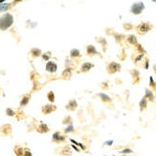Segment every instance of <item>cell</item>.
<instances>
[{
	"mask_svg": "<svg viewBox=\"0 0 156 156\" xmlns=\"http://www.w3.org/2000/svg\"><path fill=\"white\" fill-rule=\"evenodd\" d=\"M153 28V25L150 22H142L139 25L135 26V30L136 32V34L140 35V36H144L146 35L148 32H150Z\"/></svg>",
	"mask_w": 156,
	"mask_h": 156,
	"instance_id": "cell-1",
	"label": "cell"
},
{
	"mask_svg": "<svg viewBox=\"0 0 156 156\" xmlns=\"http://www.w3.org/2000/svg\"><path fill=\"white\" fill-rule=\"evenodd\" d=\"M13 24V17L11 14L6 13L3 16L0 17V30L5 31L9 28Z\"/></svg>",
	"mask_w": 156,
	"mask_h": 156,
	"instance_id": "cell-2",
	"label": "cell"
},
{
	"mask_svg": "<svg viewBox=\"0 0 156 156\" xmlns=\"http://www.w3.org/2000/svg\"><path fill=\"white\" fill-rule=\"evenodd\" d=\"M145 8H146L145 4L142 1H137L131 5L130 12L134 14V15H140V14H142V12L144 11Z\"/></svg>",
	"mask_w": 156,
	"mask_h": 156,
	"instance_id": "cell-3",
	"label": "cell"
},
{
	"mask_svg": "<svg viewBox=\"0 0 156 156\" xmlns=\"http://www.w3.org/2000/svg\"><path fill=\"white\" fill-rule=\"evenodd\" d=\"M121 70H122V65L115 61L109 62L107 66V72L108 74H115L121 72Z\"/></svg>",
	"mask_w": 156,
	"mask_h": 156,
	"instance_id": "cell-4",
	"label": "cell"
},
{
	"mask_svg": "<svg viewBox=\"0 0 156 156\" xmlns=\"http://www.w3.org/2000/svg\"><path fill=\"white\" fill-rule=\"evenodd\" d=\"M129 73L131 74L133 84L134 85L139 84V82H140V73H139V70L137 69H132V70H129Z\"/></svg>",
	"mask_w": 156,
	"mask_h": 156,
	"instance_id": "cell-5",
	"label": "cell"
},
{
	"mask_svg": "<svg viewBox=\"0 0 156 156\" xmlns=\"http://www.w3.org/2000/svg\"><path fill=\"white\" fill-rule=\"evenodd\" d=\"M113 37H114V40L116 41L117 44H120V45H123V44L125 42V39H126V36L122 34V33H118V32H114L113 33Z\"/></svg>",
	"mask_w": 156,
	"mask_h": 156,
	"instance_id": "cell-6",
	"label": "cell"
},
{
	"mask_svg": "<svg viewBox=\"0 0 156 156\" xmlns=\"http://www.w3.org/2000/svg\"><path fill=\"white\" fill-rule=\"evenodd\" d=\"M125 42L126 44H128L132 46H136L137 44H138V40H137V38L136 36H135L134 34H129L126 36V39H125Z\"/></svg>",
	"mask_w": 156,
	"mask_h": 156,
	"instance_id": "cell-7",
	"label": "cell"
},
{
	"mask_svg": "<svg viewBox=\"0 0 156 156\" xmlns=\"http://www.w3.org/2000/svg\"><path fill=\"white\" fill-rule=\"evenodd\" d=\"M137 53V52H136ZM145 58V54H141V53H137L136 55H135V58L134 56H132V60H133V63L136 66H138L139 63H142L143 59Z\"/></svg>",
	"mask_w": 156,
	"mask_h": 156,
	"instance_id": "cell-8",
	"label": "cell"
},
{
	"mask_svg": "<svg viewBox=\"0 0 156 156\" xmlns=\"http://www.w3.org/2000/svg\"><path fill=\"white\" fill-rule=\"evenodd\" d=\"M58 67H57V64L53 61H48L47 64H46V70L49 73H51V74H54L56 70H57Z\"/></svg>",
	"mask_w": 156,
	"mask_h": 156,
	"instance_id": "cell-9",
	"label": "cell"
},
{
	"mask_svg": "<svg viewBox=\"0 0 156 156\" xmlns=\"http://www.w3.org/2000/svg\"><path fill=\"white\" fill-rule=\"evenodd\" d=\"M55 110H56V106L52 105H46L44 106H42V112H43L45 115H48Z\"/></svg>",
	"mask_w": 156,
	"mask_h": 156,
	"instance_id": "cell-10",
	"label": "cell"
},
{
	"mask_svg": "<svg viewBox=\"0 0 156 156\" xmlns=\"http://www.w3.org/2000/svg\"><path fill=\"white\" fill-rule=\"evenodd\" d=\"M86 52H87V55H90V56H94V55H95L99 54V53L97 52V50H96L95 46H94V45H92V44H90V45H88V46H87V48H86Z\"/></svg>",
	"mask_w": 156,
	"mask_h": 156,
	"instance_id": "cell-11",
	"label": "cell"
},
{
	"mask_svg": "<svg viewBox=\"0 0 156 156\" xmlns=\"http://www.w3.org/2000/svg\"><path fill=\"white\" fill-rule=\"evenodd\" d=\"M93 67H94V64H93V63H91V62H84V63L81 65L80 70H81V73H87V72H89V70H90Z\"/></svg>",
	"mask_w": 156,
	"mask_h": 156,
	"instance_id": "cell-12",
	"label": "cell"
},
{
	"mask_svg": "<svg viewBox=\"0 0 156 156\" xmlns=\"http://www.w3.org/2000/svg\"><path fill=\"white\" fill-rule=\"evenodd\" d=\"M146 99L150 102H153L154 101V94H153V91L151 89H145V96Z\"/></svg>",
	"mask_w": 156,
	"mask_h": 156,
	"instance_id": "cell-13",
	"label": "cell"
},
{
	"mask_svg": "<svg viewBox=\"0 0 156 156\" xmlns=\"http://www.w3.org/2000/svg\"><path fill=\"white\" fill-rule=\"evenodd\" d=\"M78 106V104H77V101L76 100H71L67 105H66V109L68 110H71V111H74Z\"/></svg>",
	"mask_w": 156,
	"mask_h": 156,
	"instance_id": "cell-14",
	"label": "cell"
},
{
	"mask_svg": "<svg viewBox=\"0 0 156 156\" xmlns=\"http://www.w3.org/2000/svg\"><path fill=\"white\" fill-rule=\"evenodd\" d=\"M52 140L55 141V142H60V141H64V140H65V136L61 135L60 133L56 132V133H54V135H52Z\"/></svg>",
	"mask_w": 156,
	"mask_h": 156,
	"instance_id": "cell-15",
	"label": "cell"
},
{
	"mask_svg": "<svg viewBox=\"0 0 156 156\" xmlns=\"http://www.w3.org/2000/svg\"><path fill=\"white\" fill-rule=\"evenodd\" d=\"M122 28L125 31H131V30L135 29V25L132 23H123Z\"/></svg>",
	"mask_w": 156,
	"mask_h": 156,
	"instance_id": "cell-16",
	"label": "cell"
},
{
	"mask_svg": "<svg viewBox=\"0 0 156 156\" xmlns=\"http://www.w3.org/2000/svg\"><path fill=\"white\" fill-rule=\"evenodd\" d=\"M1 132L4 135H9L11 132V126L9 124H5L1 127Z\"/></svg>",
	"mask_w": 156,
	"mask_h": 156,
	"instance_id": "cell-17",
	"label": "cell"
},
{
	"mask_svg": "<svg viewBox=\"0 0 156 156\" xmlns=\"http://www.w3.org/2000/svg\"><path fill=\"white\" fill-rule=\"evenodd\" d=\"M98 96L100 97L101 100H102L103 102H105V103H109V102H111L110 97H109L108 95H107L106 93H104V92L99 93V94H98Z\"/></svg>",
	"mask_w": 156,
	"mask_h": 156,
	"instance_id": "cell-18",
	"label": "cell"
},
{
	"mask_svg": "<svg viewBox=\"0 0 156 156\" xmlns=\"http://www.w3.org/2000/svg\"><path fill=\"white\" fill-rule=\"evenodd\" d=\"M149 86H150V88L152 89V91L156 92V81L154 80L153 76H150V80H149Z\"/></svg>",
	"mask_w": 156,
	"mask_h": 156,
	"instance_id": "cell-19",
	"label": "cell"
},
{
	"mask_svg": "<svg viewBox=\"0 0 156 156\" xmlns=\"http://www.w3.org/2000/svg\"><path fill=\"white\" fill-rule=\"evenodd\" d=\"M147 105H148V100L146 99V97H143L142 99H141V101L139 102V108H140V110L141 111L144 110L147 107Z\"/></svg>",
	"mask_w": 156,
	"mask_h": 156,
	"instance_id": "cell-20",
	"label": "cell"
},
{
	"mask_svg": "<svg viewBox=\"0 0 156 156\" xmlns=\"http://www.w3.org/2000/svg\"><path fill=\"white\" fill-rule=\"evenodd\" d=\"M96 41L98 44H100L103 47V50L106 51L107 50V46H108V42H107V40L105 38H98V40H96Z\"/></svg>",
	"mask_w": 156,
	"mask_h": 156,
	"instance_id": "cell-21",
	"label": "cell"
},
{
	"mask_svg": "<svg viewBox=\"0 0 156 156\" xmlns=\"http://www.w3.org/2000/svg\"><path fill=\"white\" fill-rule=\"evenodd\" d=\"M37 131L39 133H47L49 131V128H48V126L44 123H41L38 127H37Z\"/></svg>",
	"mask_w": 156,
	"mask_h": 156,
	"instance_id": "cell-22",
	"label": "cell"
},
{
	"mask_svg": "<svg viewBox=\"0 0 156 156\" xmlns=\"http://www.w3.org/2000/svg\"><path fill=\"white\" fill-rule=\"evenodd\" d=\"M70 55H71V58H80V50L74 48V49H72L71 51H70Z\"/></svg>",
	"mask_w": 156,
	"mask_h": 156,
	"instance_id": "cell-23",
	"label": "cell"
},
{
	"mask_svg": "<svg viewBox=\"0 0 156 156\" xmlns=\"http://www.w3.org/2000/svg\"><path fill=\"white\" fill-rule=\"evenodd\" d=\"M72 75V70L70 68H66L65 70H64V73H63V76L65 78H70V76Z\"/></svg>",
	"mask_w": 156,
	"mask_h": 156,
	"instance_id": "cell-24",
	"label": "cell"
},
{
	"mask_svg": "<svg viewBox=\"0 0 156 156\" xmlns=\"http://www.w3.org/2000/svg\"><path fill=\"white\" fill-rule=\"evenodd\" d=\"M29 100H30V97L29 96H23V98L22 99V101H21V103H20V106H25L27 104H28V102H29Z\"/></svg>",
	"mask_w": 156,
	"mask_h": 156,
	"instance_id": "cell-25",
	"label": "cell"
},
{
	"mask_svg": "<svg viewBox=\"0 0 156 156\" xmlns=\"http://www.w3.org/2000/svg\"><path fill=\"white\" fill-rule=\"evenodd\" d=\"M135 48H136V52L141 53V54H145V55H146V51H145L144 47H143L142 45H141L140 44H137V45L135 46Z\"/></svg>",
	"mask_w": 156,
	"mask_h": 156,
	"instance_id": "cell-26",
	"label": "cell"
},
{
	"mask_svg": "<svg viewBox=\"0 0 156 156\" xmlns=\"http://www.w3.org/2000/svg\"><path fill=\"white\" fill-rule=\"evenodd\" d=\"M31 54H32L33 56H39L41 55V50L37 49V48H33L31 50Z\"/></svg>",
	"mask_w": 156,
	"mask_h": 156,
	"instance_id": "cell-27",
	"label": "cell"
},
{
	"mask_svg": "<svg viewBox=\"0 0 156 156\" xmlns=\"http://www.w3.org/2000/svg\"><path fill=\"white\" fill-rule=\"evenodd\" d=\"M23 152H24V149H23L21 147L15 148V153L17 154V156H23Z\"/></svg>",
	"mask_w": 156,
	"mask_h": 156,
	"instance_id": "cell-28",
	"label": "cell"
},
{
	"mask_svg": "<svg viewBox=\"0 0 156 156\" xmlns=\"http://www.w3.org/2000/svg\"><path fill=\"white\" fill-rule=\"evenodd\" d=\"M142 66L145 70H148L149 69V65H150V59L148 58H144V61L142 62Z\"/></svg>",
	"mask_w": 156,
	"mask_h": 156,
	"instance_id": "cell-29",
	"label": "cell"
},
{
	"mask_svg": "<svg viewBox=\"0 0 156 156\" xmlns=\"http://www.w3.org/2000/svg\"><path fill=\"white\" fill-rule=\"evenodd\" d=\"M47 97H48V99H49V101L51 102V103H53L54 102V100H55V97H54V93L52 92V91H50L49 93H48V95H47Z\"/></svg>",
	"mask_w": 156,
	"mask_h": 156,
	"instance_id": "cell-30",
	"label": "cell"
},
{
	"mask_svg": "<svg viewBox=\"0 0 156 156\" xmlns=\"http://www.w3.org/2000/svg\"><path fill=\"white\" fill-rule=\"evenodd\" d=\"M10 4H3V5H0V11H3V10H9V8H10Z\"/></svg>",
	"mask_w": 156,
	"mask_h": 156,
	"instance_id": "cell-31",
	"label": "cell"
},
{
	"mask_svg": "<svg viewBox=\"0 0 156 156\" xmlns=\"http://www.w3.org/2000/svg\"><path fill=\"white\" fill-rule=\"evenodd\" d=\"M119 59H120V60H122V61L125 60V59H126V54H125V50L124 49L122 50V53L119 55Z\"/></svg>",
	"mask_w": 156,
	"mask_h": 156,
	"instance_id": "cell-32",
	"label": "cell"
},
{
	"mask_svg": "<svg viewBox=\"0 0 156 156\" xmlns=\"http://www.w3.org/2000/svg\"><path fill=\"white\" fill-rule=\"evenodd\" d=\"M6 112H7V115L10 116V117L14 116V114H15V112H14V111H13L12 109H10V108H8V109L6 110Z\"/></svg>",
	"mask_w": 156,
	"mask_h": 156,
	"instance_id": "cell-33",
	"label": "cell"
},
{
	"mask_svg": "<svg viewBox=\"0 0 156 156\" xmlns=\"http://www.w3.org/2000/svg\"><path fill=\"white\" fill-rule=\"evenodd\" d=\"M23 156H32L31 150L29 149H24V152H23Z\"/></svg>",
	"mask_w": 156,
	"mask_h": 156,
	"instance_id": "cell-34",
	"label": "cell"
},
{
	"mask_svg": "<svg viewBox=\"0 0 156 156\" xmlns=\"http://www.w3.org/2000/svg\"><path fill=\"white\" fill-rule=\"evenodd\" d=\"M74 129H73V126L72 125H69L68 127H66V129L65 130L66 133H70V132H73Z\"/></svg>",
	"mask_w": 156,
	"mask_h": 156,
	"instance_id": "cell-35",
	"label": "cell"
},
{
	"mask_svg": "<svg viewBox=\"0 0 156 156\" xmlns=\"http://www.w3.org/2000/svg\"><path fill=\"white\" fill-rule=\"evenodd\" d=\"M133 152V150H130V149H124V150H122V151H121V153L122 154H126V153H132Z\"/></svg>",
	"mask_w": 156,
	"mask_h": 156,
	"instance_id": "cell-36",
	"label": "cell"
},
{
	"mask_svg": "<svg viewBox=\"0 0 156 156\" xmlns=\"http://www.w3.org/2000/svg\"><path fill=\"white\" fill-rule=\"evenodd\" d=\"M113 143H114V141H113V140H108V141H106V142H105V144L108 145V146H111Z\"/></svg>",
	"mask_w": 156,
	"mask_h": 156,
	"instance_id": "cell-37",
	"label": "cell"
},
{
	"mask_svg": "<svg viewBox=\"0 0 156 156\" xmlns=\"http://www.w3.org/2000/svg\"><path fill=\"white\" fill-rule=\"evenodd\" d=\"M42 59H43L44 60H48L50 59V55H42Z\"/></svg>",
	"mask_w": 156,
	"mask_h": 156,
	"instance_id": "cell-38",
	"label": "cell"
},
{
	"mask_svg": "<svg viewBox=\"0 0 156 156\" xmlns=\"http://www.w3.org/2000/svg\"><path fill=\"white\" fill-rule=\"evenodd\" d=\"M152 68H153V72H154V74H156V64H154Z\"/></svg>",
	"mask_w": 156,
	"mask_h": 156,
	"instance_id": "cell-39",
	"label": "cell"
},
{
	"mask_svg": "<svg viewBox=\"0 0 156 156\" xmlns=\"http://www.w3.org/2000/svg\"><path fill=\"white\" fill-rule=\"evenodd\" d=\"M151 1H152L153 3H156V0H151Z\"/></svg>",
	"mask_w": 156,
	"mask_h": 156,
	"instance_id": "cell-40",
	"label": "cell"
},
{
	"mask_svg": "<svg viewBox=\"0 0 156 156\" xmlns=\"http://www.w3.org/2000/svg\"><path fill=\"white\" fill-rule=\"evenodd\" d=\"M113 156H114V155H113Z\"/></svg>",
	"mask_w": 156,
	"mask_h": 156,
	"instance_id": "cell-41",
	"label": "cell"
}]
</instances>
